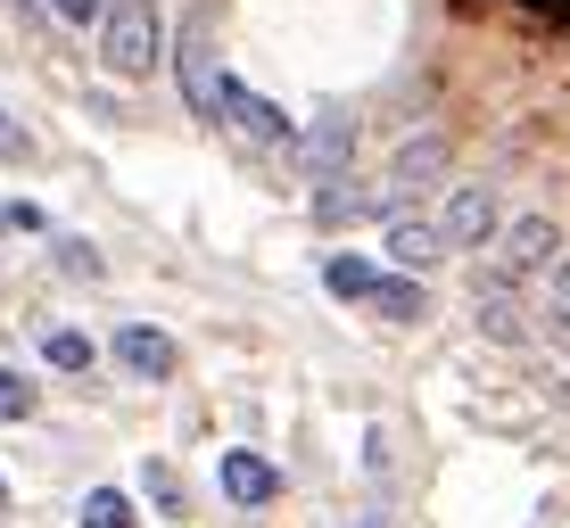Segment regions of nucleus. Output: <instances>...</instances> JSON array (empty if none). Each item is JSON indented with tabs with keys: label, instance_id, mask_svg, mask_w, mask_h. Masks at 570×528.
<instances>
[{
	"label": "nucleus",
	"instance_id": "1",
	"mask_svg": "<svg viewBox=\"0 0 570 528\" xmlns=\"http://www.w3.org/2000/svg\"><path fill=\"white\" fill-rule=\"evenodd\" d=\"M157 58H166L157 0H100V67L116 74V83H149Z\"/></svg>",
	"mask_w": 570,
	"mask_h": 528
},
{
	"label": "nucleus",
	"instance_id": "2",
	"mask_svg": "<svg viewBox=\"0 0 570 528\" xmlns=\"http://www.w3.org/2000/svg\"><path fill=\"white\" fill-rule=\"evenodd\" d=\"M215 116H224L232 132H248L257 149H289V141H298V132H289V116L273 108L265 91H248L240 74H215Z\"/></svg>",
	"mask_w": 570,
	"mask_h": 528
},
{
	"label": "nucleus",
	"instance_id": "3",
	"mask_svg": "<svg viewBox=\"0 0 570 528\" xmlns=\"http://www.w3.org/2000/svg\"><path fill=\"white\" fill-rule=\"evenodd\" d=\"M554 257H562L554 215H513V223H497V272H513V281H538Z\"/></svg>",
	"mask_w": 570,
	"mask_h": 528
},
{
	"label": "nucleus",
	"instance_id": "4",
	"mask_svg": "<svg viewBox=\"0 0 570 528\" xmlns=\"http://www.w3.org/2000/svg\"><path fill=\"white\" fill-rule=\"evenodd\" d=\"M497 223H504V207H497V190H488V182H455V190H446V207H439L446 248H488V240H497Z\"/></svg>",
	"mask_w": 570,
	"mask_h": 528
},
{
	"label": "nucleus",
	"instance_id": "5",
	"mask_svg": "<svg viewBox=\"0 0 570 528\" xmlns=\"http://www.w3.org/2000/svg\"><path fill=\"white\" fill-rule=\"evenodd\" d=\"M381 257L397 265V272H414V281H422V272H439V265H446V231L397 207V215L381 223Z\"/></svg>",
	"mask_w": 570,
	"mask_h": 528
},
{
	"label": "nucleus",
	"instance_id": "6",
	"mask_svg": "<svg viewBox=\"0 0 570 528\" xmlns=\"http://www.w3.org/2000/svg\"><path fill=\"white\" fill-rule=\"evenodd\" d=\"M471 298H480V330H488L497 347H529V315H521V281H513V272L488 265Z\"/></svg>",
	"mask_w": 570,
	"mask_h": 528
},
{
	"label": "nucleus",
	"instance_id": "7",
	"mask_svg": "<svg viewBox=\"0 0 570 528\" xmlns=\"http://www.w3.org/2000/svg\"><path fill=\"white\" fill-rule=\"evenodd\" d=\"M108 356L132 371V380H174V363H183V347L166 339V330H149V322H125L108 339Z\"/></svg>",
	"mask_w": 570,
	"mask_h": 528
},
{
	"label": "nucleus",
	"instance_id": "8",
	"mask_svg": "<svg viewBox=\"0 0 570 528\" xmlns=\"http://www.w3.org/2000/svg\"><path fill=\"white\" fill-rule=\"evenodd\" d=\"M174 74H183V100L199 108V116H215V74H224V67H215V42H207L199 26H190L183 50H174Z\"/></svg>",
	"mask_w": 570,
	"mask_h": 528
},
{
	"label": "nucleus",
	"instance_id": "9",
	"mask_svg": "<svg viewBox=\"0 0 570 528\" xmlns=\"http://www.w3.org/2000/svg\"><path fill=\"white\" fill-rule=\"evenodd\" d=\"M215 479H224L232 504H273V496H282V471H273L265 455H248V446H240V455H224V471H215Z\"/></svg>",
	"mask_w": 570,
	"mask_h": 528
},
{
	"label": "nucleus",
	"instance_id": "10",
	"mask_svg": "<svg viewBox=\"0 0 570 528\" xmlns=\"http://www.w3.org/2000/svg\"><path fill=\"white\" fill-rule=\"evenodd\" d=\"M364 298H372V306H381V315H389V322H422V315H430V298H422V281H414V272H397V265H381V272H372V289H364Z\"/></svg>",
	"mask_w": 570,
	"mask_h": 528
},
{
	"label": "nucleus",
	"instance_id": "11",
	"mask_svg": "<svg viewBox=\"0 0 570 528\" xmlns=\"http://www.w3.org/2000/svg\"><path fill=\"white\" fill-rule=\"evenodd\" d=\"M347 149H356V124L347 116H323V124L306 132V173L323 182V173H347Z\"/></svg>",
	"mask_w": 570,
	"mask_h": 528
},
{
	"label": "nucleus",
	"instance_id": "12",
	"mask_svg": "<svg viewBox=\"0 0 570 528\" xmlns=\"http://www.w3.org/2000/svg\"><path fill=\"white\" fill-rule=\"evenodd\" d=\"M430 173H446V141H439V132H414V141L397 149V182H405V190H422Z\"/></svg>",
	"mask_w": 570,
	"mask_h": 528
},
{
	"label": "nucleus",
	"instance_id": "13",
	"mask_svg": "<svg viewBox=\"0 0 570 528\" xmlns=\"http://www.w3.org/2000/svg\"><path fill=\"white\" fill-rule=\"evenodd\" d=\"M75 520H83V528H141V512H132V496H125V487H91Z\"/></svg>",
	"mask_w": 570,
	"mask_h": 528
},
{
	"label": "nucleus",
	"instance_id": "14",
	"mask_svg": "<svg viewBox=\"0 0 570 528\" xmlns=\"http://www.w3.org/2000/svg\"><path fill=\"white\" fill-rule=\"evenodd\" d=\"M91 356H100V347H91L83 330H50V339H42V363L50 371H91Z\"/></svg>",
	"mask_w": 570,
	"mask_h": 528
},
{
	"label": "nucleus",
	"instance_id": "15",
	"mask_svg": "<svg viewBox=\"0 0 570 528\" xmlns=\"http://www.w3.org/2000/svg\"><path fill=\"white\" fill-rule=\"evenodd\" d=\"M372 272H381L372 257H331V265H323V289H331V298H364Z\"/></svg>",
	"mask_w": 570,
	"mask_h": 528
},
{
	"label": "nucleus",
	"instance_id": "16",
	"mask_svg": "<svg viewBox=\"0 0 570 528\" xmlns=\"http://www.w3.org/2000/svg\"><path fill=\"white\" fill-rule=\"evenodd\" d=\"M50 257H58V272H75V281H100V257H91V240H75V231L50 248Z\"/></svg>",
	"mask_w": 570,
	"mask_h": 528
},
{
	"label": "nucleus",
	"instance_id": "17",
	"mask_svg": "<svg viewBox=\"0 0 570 528\" xmlns=\"http://www.w3.org/2000/svg\"><path fill=\"white\" fill-rule=\"evenodd\" d=\"M26 414H33V380L0 371V421H26Z\"/></svg>",
	"mask_w": 570,
	"mask_h": 528
},
{
	"label": "nucleus",
	"instance_id": "18",
	"mask_svg": "<svg viewBox=\"0 0 570 528\" xmlns=\"http://www.w3.org/2000/svg\"><path fill=\"white\" fill-rule=\"evenodd\" d=\"M546 281H554V315H546V322H554L562 339H570V257H554V265H546Z\"/></svg>",
	"mask_w": 570,
	"mask_h": 528
},
{
	"label": "nucleus",
	"instance_id": "19",
	"mask_svg": "<svg viewBox=\"0 0 570 528\" xmlns=\"http://www.w3.org/2000/svg\"><path fill=\"white\" fill-rule=\"evenodd\" d=\"M0 231H42V207H26V199L0 207Z\"/></svg>",
	"mask_w": 570,
	"mask_h": 528
},
{
	"label": "nucleus",
	"instance_id": "20",
	"mask_svg": "<svg viewBox=\"0 0 570 528\" xmlns=\"http://www.w3.org/2000/svg\"><path fill=\"white\" fill-rule=\"evenodd\" d=\"M58 17H67V26H100V0H50Z\"/></svg>",
	"mask_w": 570,
	"mask_h": 528
},
{
	"label": "nucleus",
	"instance_id": "21",
	"mask_svg": "<svg viewBox=\"0 0 570 528\" xmlns=\"http://www.w3.org/2000/svg\"><path fill=\"white\" fill-rule=\"evenodd\" d=\"M0 158H26V132H17L9 116H0Z\"/></svg>",
	"mask_w": 570,
	"mask_h": 528
},
{
	"label": "nucleus",
	"instance_id": "22",
	"mask_svg": "<svg viewBox=\"0 0 570 528\" xmlns=\"http://www.w3.org/2000/svg\"><path fill=\"white\" fill-rule=\"evenodd\" d=\"M0 512H9V479H0Z\"/></svg>",
	"mask_w": 570,
	"mask_h": 528
}]
</instances>
